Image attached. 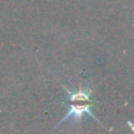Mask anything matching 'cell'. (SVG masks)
I'll list each match as a JSON object with an SVG mask.
<instances>
[{
  "label": "cell",
  "mask_w": 134,
  "mask_h": 134,
  "mask_svg": "<svg viewBox=\"0 0 134 134\" xmlns=\"http://www.w3.org/2000/svg\"><path fill=\"white\" fill-rule=\"evenodd\" d=\"M83 114H88L90 116H92L93 119L97 120V118H95V116L93 115V113L91 112V105H82V106H71L69 109L67 111L66 116L59 124H63L64 121L67 120L68 118H73L74 121H79Z\"/></svg>",
  "instance_id": "1"
},
{
  "label": "cell",
  "mask_w": 134,
  "mask_h": 134,
  "mask_svg": "<svg viewBox=\"0 0 134 134\" xmlns=\"http://www.w3.org/2000/svg\"><path fill=\"white\" fill-rule=\"evenodd\" d=\"M65 90L67 91L68 94V101H74V100H91V94L92 91L87 87H82L81 90L76 91V92H71L65 87Z\"/></svg>",
  "instance_id": "2"
}]
</instances>
